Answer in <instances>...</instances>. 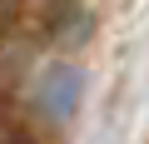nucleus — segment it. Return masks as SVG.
<instances>
[{
  "instance_id": "obj_1",
  "label": "nucleus",
  "mask_w": 149,
  "mask_h": 144,
  "mask_svg": "<svg viewBox=\"0 0 149 144\" xmlns=\"http://www.w3.org/2000/svg\"><path fill=\"white\" fill-rule=\"evenodd\" d=\"M80 95H85V70L80 65H50L35 80V109L45 119H55V124H65L80 109Z\"/></svg>"
}]
</instances>
